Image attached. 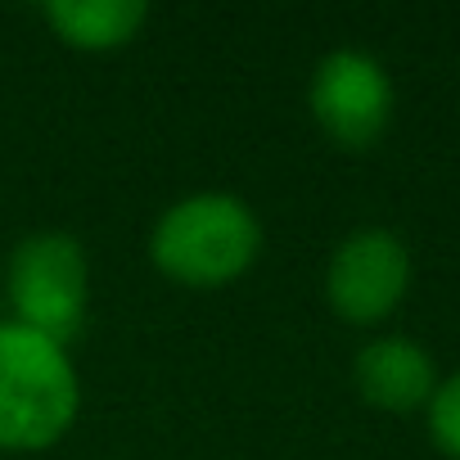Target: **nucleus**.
<instances>
[{"label":"nucleus","instance_id":"obj_1","mask_svg":"<svg viewBox=\"0 0 460 460\" xmlns=\"http://www.w3.org/2000/svg\"><path fill=\"white\" fill-rule=\"evenodd\" d=\"M262 253V221L240 194L203 190L190 194L154 221L149 258L154 267L185 289L235 285Z\"/></svg>","mask_w":460,"mask_h":460},{"label":"nucleus","instance_id":"obj_2","mask_svg":"<svg viewBox=\"0 0 460 460\" xmlns=\"http://www.w3.org/2000/svg\"><path fill=\"white\" fill-rule=\"evenodd\" d=\"M82 379L68 348L0 321V451H46L68 438Z\"/></svg>","mask_w":460,"mask_h":460},{"label":"nucleus","instance_id":"obj_3","mask_svg":"<svg viewBox=\"0 0 460 460\" xmlns=\"http://www.w3.org/2000/svg\"><path fill=\"white\" fill-rule=\"evenodd\" d=\"M5 303L14 325L68 348L82 334L91 307V267L82 240L68 230L23 235L5 267Z\"/></svg>","mask_w":460,"mask_h":460},{"label":"nucleus","instance_id":"obj_4","mask_svg":"<svg viewBox=\"0 0 460 460\" xmlns=\"http://www.w3.org/2000/svg\"><path fill=\"white\" fill-rule=\"evenodd\" d=\"M307 104L316 127L343 149H370L393 122V82L379 59L361 50H334L316 64Z\"/></svg>","mask_w":460,"mask_h":460},{"label":"nucleus","instance_id":"obj_5","mask_svg":"<svg viewBox=\"0 0 460 460\" xmlns=\"http://www.w3.org/2000/svg\"><path fill=\"white\" fill-rule=\"evenodd\" d=\"M411 285V253L393 230H352L325 267V298L348 325H379Z\"/></svg>","mask_w":460,"mask_h":460},{"label":"nucleus","instance_id":"obj_6","mask_svg":"<svg viewBox=\"0 0 460 460\" xmlns=\"http://www.w3.org/2000/svg\"><path fill=\"white\" fill-rule=\"evenodd\" d=\"M352 379H357V393L370 406L393 411V415L429 406V397L438 388L433 357L420 343H411V339H375V343H366L357 352V361H352Z\"/></svg>","mask_w":460,"mask_h":460},{"label":"nucleus","instance_id":"obj_7","mask_svg":"<svg viewBox=\"0 0 460 460\" xmlns=\"http://www.w3.org/2000/svg\"><path fill=\"white\" fill-rule=\"evenodd\" d=\"M41 14L64 46L91 55L131 46L149 23V5L140 0H55Z\"/></svg>","mask_w":460,"mask_h":460},{"label":"nucleus","instance_id":"obj_8","mask_svg":"<svg viewBox=\"0 0 460 460\" xmlns=\"http://www.w3.org/2000/svg\"><path fill=\"white\" fill-rule=\"evenodd\" d=\"M429 433H433L438 451L460 460V375H451L447 384L433 388V397H429Z\"/></svg>","mask_w":460,"mask_h":460},{"label":"nucleus","instance_id":"obj_9","mask_svg":"<svg viewBox=\"0 0 460 460\" xmlns=\"http://www.w3.org/2000/svg\"><path fill=\"white\" fill-rule=\"evenodd\" d=\"M0 321H5V316H0Z\"/></svg>","mask_w":460,"mask_h":460}]
</instances>
